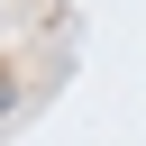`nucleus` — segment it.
<instances>
[{
    "label": "nucleus",
    "mask_w": 146,
    "mask_h": 146,
    "mask_svg": "<svg viewBox=\"0 0 146 146\" xmlns=\"http://www.w3.org/2000/svg\"><path fill=\"white\" fill-rule=\"evenodd\" d=\"M0 110H9V82H0Z\"/></svg>",
    "instance_id": "f257e3e1"
}]
</instances>
